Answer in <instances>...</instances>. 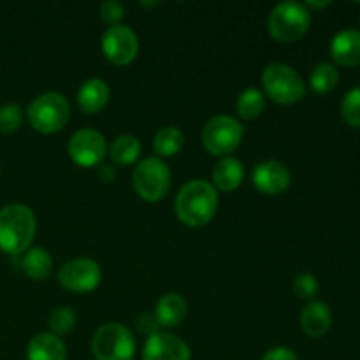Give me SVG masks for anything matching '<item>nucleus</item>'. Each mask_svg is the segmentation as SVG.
Listing matches in <instances>:
<instances>
[{"mask_svg":"<svg viewBox=\"0 0 360 360\" xmlns=\"http://www.w3.org/2000/svg\"><path fill=\"white\" fill-rule=\"evenodd\" d=\"M218 210V190L206 179H192L179 188L174 199L176 217L186 227H204Z\"/></svg>","mask_w":360,"mask_h":360,"instance_id":"1","label":"nucleus"},{"mask_svg":"<svg viewBox=\"0 0 360 360\" xmlns=\"http://www.w3.org/2000/svg\"><path fill=\"white\" fill-rule=\"evenodd\" d=\"M243 137L245 129L241 122L229 115L213 116L202 129L204 148L214 157H229L232 151L238 150Z\"/></svg>","mask_w":360,"mask_h":360,"instance_id":"8","label":"nucleus"},{"mask_svg":"<svg viewBox=\"0 0 360 360\" xmlns=\"http://www.w3.org/2000/svg\"><path fill=\"white\" fill-rule=\"evenodd\" d=\"M98 176H101V179L104 183H112L116 179V169L112 165H102L98 169Z\"/></svg>","mask_w":360,"mask_h":360,"instance_id":"32","label":"nucleus"},{"mask_svg":"<svg viewBox=\"0 0 360 360\" xmlns=\"http://www.w3.org/2000/svg\"><path fill=\"white\" fill-rule=\"evenodd\" d=\"M252 181L266 195H280L290 186L292 176L287 165L278 160H264L253 167Z\"/></svg>","mask_w":360,"mask_h":360,"instance_id":"13","label":"nucleus"},{"mask_svg":"<svg viewBox=\"0 0 360 360\" xmlns=\"http://www.w3.org/2000/svg\"><path fill=\"white\" fill-rule=\"evenodd\" d=\"M21 269L30 280L42 281L51 274L53 259L44 248H28L21 259Z\"/></svg>","mask_w":360,"mask_h":360,"instance_id":"20","label":"nucleus"},{"mask_svg":"<svg viewBox=\"0 0 360 360\" xmlns=\"http://www.w3.org/2000/svg\"><path fill=\"white\" fill-rule=\"evenodd\" d=\"M333 326L330 308L322 301H311L301 311V329L309 338H322Z\"/></svg>","mask_w":360,"mask_h":360,"instance_id":"15","label":"nucleus"},{"mask_svg":"<svg viewBox=\"0 0 360 360\" xmlns=\"http://www.w3.org/2000/svg\"><path fill=\"white\" fill-rule=\"evenodd\" d=\"M141 155V141L136 136H130V134H123L118 136L109 146V157L112 158V162L120 165H130L134 162H137Z\"/></svg>","mask_w":360,"mask_h":360,"instance_id":"21","label":"nucleus"},{"mask_svg":"<svg viewBox=\"0 0 360 360\" xmlns=\"http://www.w3.org/2000/svg\"><path fill=\"white\" fill-rule=\"evenodd\" d=\"M102 271L95 260L72 259L63 264L58 271V281L63 288L77 294H86V292L95 290L101 285Z\"/></svg>","mask_w":360,"mask_h":360,"instance_id":"9","label":"nucleus"},{"mask_svg":"<svg viewBox=\"0 0 360 360\" xmlns=\"http://www.w3.org/2000/svg\"><path fill=\"white\" fill-rule=\"evenodd\" d=\"M102 51L115 65H129L139 53V39L127 25H115L102 35Z\"/></svg>","mask_w":360,"mask_h":360,"instance_id":"11","label":"nucleus"},{"mask_svg":"<svg viewBox=\"0 0 360 360\" xmlns=\"http://www.w3.org/2000/svg\"><path fill=\"white\" fill-rule=\"evenodd\" d=\"M264 109H266V98H264L262 91L257 88H246L236 101V111L245 120L257 118L262 115Z\"/></svg>","mask_w":360,"mask_h":360,"instance_id":"23","label":"nucleus"},{"mask_svg":"<svg viewBox=\"0 0 360 360\" xmlns=\"http://www.w3.org/2000/svg\"><path fill=\"white\" fill-rule=\"evenodd\" d=\"M98 13H101V18L105 23L115 27V25H120L122 18L125 16V7H123V4H120L118 0H105V2L101 4Z\"/></svg>","mask_w":360,"mask_h":360,"instance_id":"29","label":"nucleus"},{"mask_svg":"<svg viewBox=\"0 0 360 360\" xmlns=\"http://www.w3.org/2000/svg\"><path fill=\"white\" fill-rule=\"evenodd\" d=\"M185 144V136L176 127H164L155 134L153 148L160 157H174L181 151Z\"/></svg>","mask_w":360,"mask_h":360,"instance_id":"22","label":"nucleus"},{"mask_svg":"<svg viewBox=\"0 0 360 360\" xmlns=\"http://www.w3.org/2000/svg\"><path fill=\"white\" fill-rule=\"evenodd\" d=\"M91 352L97 360H132L136 354L132 330L122 323H104L95 330Z\"/></svg>","mask_w":360,"mask_h":360,"instance_id":"7","label":"nucleus"},{"mask_svg":"<svg viewBox=\"0 0 360 360\" xmlns=\"http://www.w3.org/2000/svg\"><path fill=\"white\" fill-rule=\"evenodd\" d=\"M109 84L101 77H90L81 84L77 91V104L86 115H95L102 111L109 102Z\"/></svg>","mask_w":360,"mask_h":360,"instance_id":"17","label":"nucleus"},{"mask_svg":"<svg viewBox=\"0 0 360 360\" xmlns=\"http://www.w3.org/2000/svg\"><path fill=\"white\" fill-rule=\"evenodd\" d=\"M171 169L158 157L144 158L132 172L134 188L146 202H158L164 199L171 188Z\"/></svg>","mask_w":360,"mask_h":360,"instance_id":"6","label":"nucleus"},{"mask_svg":"<svg viewBox=\"0 0 360 360\" xmlns=\"http://www.w3.org/2000/svg\"><path fill=\"white\" fill-rule=\"evenodd\" d=\"M143 360H192V352L181 338L158 330L148 336L143 348Z\"/></svg>","mask_w":360,"mask_h":360,"instance_id":"12","label":"nucleus"},{"mask_svg":"<svg viewBox=\"0 0 360 360\" xmlns=\"http://www.w3.org/2000/svg\"><path fill=\"white\" fill-rule=\"evenodd\" d=\"M27 116L34 130L41 134H55L69 122L70 104L58 91H46L30 102Z\"/></svg>","mask_w":360,"mask_h":360,"instance_id":"4","label":"nucleus"},{"mask_svg":"<svg viewBox=\"0 0 360 360\" xmlns=\"http://www.w3.org/2000/svg\"><path fill=\"white\" fill-rule=\"evenodd\" d=\"M260 360H299L294 350L287 347H274L269 348Z\"/></svg>","mask_w":360,"mask_h":360,"instance_id":"30","label":"nucleus"},{"mask_svg":"<svg viewBox=\"0 0 360 360\" xmlns=\"http://www.w3.org/2000/svg\"><path fill=\"white\" fill-rule=\"evenodd\" d=\"M25 118V111L20 104H4L0 105V132L13 134L21 127Z\"/></svg>","mask_w":360,"mask_h":360,"instance_id":"26","label":"nucleus"},{"mask_svg":"<svg viewBox=\"0 0 360 360\" xmlns=\"http://www.w3.org/2000/svg\"><path fill=\"white\" fill-rule=\"evenodd\" d=\"M311 25V13L297 0H285L273 7L267 20L269 34L278 42H294L301 39Z\"/></svg>","mask_w":360,"mask_h":360,"instance_id":"3","label":"nucleus"},{"mask_svg":"<svg viewBox=\"0 0 360 360\" xmlns=\"http://www.w3.org/2000/svg\"><path fill=\"white\" fill-rule=\"evenodd\" d=\"M262 84L267 97L276 104H297L306 95L304 79L287 63H269L262 72Z\"/></svg>","mask_w":360,"mask_h":360,"instance_id":"5","label":"nucleus"},{"mask_svg":"<svg viewBox=\"0 0 360 360\" xmlns=\"http://www.w3.org/2000/svg\"><path fill=\"white\" fill-rule=\"evenodd\" d=\"M338 81H340V72H338L336 65L329 62L316 63L309 74V84L316 94H327L336 86Z\"/></svg>","mask_w":360,"mask_h":360,"instance_id":"24","label":"nucleus"},{"mask_svg":"<svg viewBox=\"0 0 360 360\" xmlns=\"http://www.w3.org/2000/svg\"><path fill=\"white\" fill-rule=\"evenodd\" d=\"M245 179V167L234 157H224L213 169L214 188L221 192H232L239 188Z\"/></svg>","mask_w":360,"mask_h":360,"instance_id":"19","label":"nucleus"},{"mask_svg":"<svg viewBox=\"0 0 360 360\" xmlns=\"http://www.w3.org/2000/svg\"><path fill=\"white\" fill-rule=\"evenodd\" d=\"M341 116L354 129H360V88H354L341 102Z\"/></svg>","mask_w":360,"mask_h":360,"instance_id":"27","label":"nucleus"},{"mask_svg":"<svg viewBox=\"0 0 360 360\" xmlns=\"http://www.w3.org/2000/svg\"><path fill=\"white\" fill-rule=\"evenodd\" d=\"M67 151L77 165L94 167V165L101 164L108 155V143L98 130L81 129L70 136Z\"/></svg>","mask_w":360,"mask_h":360,"instance_id":"10","label":"nucleus"},{"mask_svg":"<svg viewBox=\"0 0 360 360\" xmlns=\"http://www.w3.org/2000/svg\"><path fill=\"white\" fill-rule=\"evenodd\" d=\"M330 56L343 67L360 65V30L347 28L338 32L330 41Z\"/></svg>","mask_w":360,"mask_h":360,"instance_id":"14","label":"nucleus"},{"mask_svg":"<svg viewBox=\"0 0 360 360\" xmlns=\"http://www.w3.org/2000/svg\"><path fill=\"white\" fill-rule=\"evenodd\" d=\"M27 360H67V347L55 334H35L28 341Z\"/></svg>","mask_w":360,"mask_h":360,"instance_id":"16","label":"nucleus"},{"mask_svg":"<svg viewBox=\"0 0 360 360\" xmlns=\"http://www.w3.org/2000/svg\"><path fill=\"white\" fill-rule=\"evenodd\" d=\"M186 313H188V304L183 295L174 294V292L162 295L155 308L158 326L165 327V329H174V327L181 326Z\"/></svg>","mask_w":360,"mask_h":360,"instance_id":"18","label":"nucleus"},{"mask_svg":"<svg viewBox=\"0 0 360 360\" xmlns=\"http://www.w3.org/2000/svg\"><path fill=\"white\" fill-rule=\"evenodd\" d=\"M294 292L301 299H313L319 292V281L309 273L297 274L294 280Z\"/></svg>","mask_w":360,"mask_h":360,"instance_id":"28","label":"nucleus"},{"mask_svg":"<svg viewBox=\"0 0 360 360\" xmlns=\"http://www.w3.org/2000/svg\"><path fill=\"white\" fill-rule=\"evenodd\" d=\"M137 322H139L141 330H143L144 334H148V336H151V334L160 330V326H158L155 313H143V315L137 319Z\"/></svg>","mask_w":360,"mask_h":360,"instance_id":"31","label":"nucleus"},{"mask_svg":"<svg viewBox=\"0 0 360 360\" xmlns=\"http://www.w3.org/2000/svg\"><path fill=\"white\" fill-rule=\"evenodd\" d=\"M48 326L51 329V334L55 336H62V334L70 333L76 326V313L72 308H67V306H60V308L53 309L49 313Z\"/></svg>","mask_w":360,"mask_h":360,"instance_id":"25","label":"nucleus"},{"mask_svg":"<svg viewBox=\"0 0 360 360\" xmlns=\"http://www.w3.org/2000/svg\"><path fill=\"white\" fill-rule=\"evenodd\" d=\"M37 232L34 211L25 204H7L0 207V250L20 255L30 248Z\"/></svg>","mask_w":360,"mask_h":360,"instance_id":"2","label":"nucleus"},{"mask_svg":"<svg viewBox=\"0 0 360 360\" xmlns=\"http://www.w3.org/2000/svg\"><path fill=\"white\" fill-rule=\"evenodd\" d=\"M306 7H315V9H322V7L330 6V2H306Z\"/></svg>","mask_w":360,"mask_h":360,"instance_id":"33","label":"nucleus"}]
</instances>
